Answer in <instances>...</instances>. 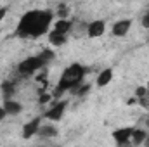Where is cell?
Wrapping results in <instances>:
<instances>
[{"mask_svg": "<svg viewBox=\"0 0 149 147\" xmlns=\"http://www.w3.org/2000/svg\"><path fill=\"white\" fill-rule=\"evenodd\" d=\"M14 94H16V85H14V81L5 80V81L2 83V95H3V99H10Z\"/></svg>", "mask_w": 149, "mask_h": 147, "instance_id": "15", "label": "cell"}, {"mask_svg": "<svg viewBox=\"0 0 149 147\" xmlns=\"http://www.w3.org/2000/svg\"><path fill=\"white\" fill-rule=\"evenodd\" d=\"M148 43H149V38H148Z\"/></svg>", "mask_w": 149, "mask_h": 147, "instance_id": "26", "label": "cell"}, {"mask_svg": "<svg viewBox=\"0 0 149 147\" xmlns=\"http://www.w3.org/2000/svg\"><path fill=\"white\" fill-rule=\"evenodd\" d=\"M146 137H148V132L146 130H137V128H134V133H132V139H130V142L134 144V146H142L144 144V140H146Z\"/></svg>", "mask_w": 149, "mask_h": 147, "instance_id": "13", "label": "cell"}, {"mask_svg": "<svg viewBox=\"0 0 149 147\" xmlns=\"http://www.w3.org/2000/svg\"><path fill=\"white\" fill-rule=\"evenodd\" d=\"M40 125H42V118H35V119L28 121V123L23 126V139L28 140V139H31L33 135H37Z\"/></svg>", "mask_w": 149, "mask_h": 147, "instance_id": "8", "label": "cell"}, {"mask_svg": "<svg viewBox=\"0 0 149 147\" xmlns=\"http://www.w3.org/2000/svg\"><path fill=\"white\" fill-rule=\"evenodd\" d=\"M148 87H137L135 88V97L137 99H142V97H148Z\"/></svg>", "mask_w": 149, "mask_h": 147, "instance_id": "19", "label": "cell"}, {"mask_svg": "<svg viewBox=\"0 0 149 147\" xmlns=\"http://www.w3.org/2000/svg\"><path fill=\"white\" fill-rule=\"evenodd\" d=\"M38 55L43 59V62H45V64H49V62L54 59V52H52V50H47V49H45V50H42Z\"/></svg>", "mask_w": 149, "mask_h": 147, "instance_id": "16", "label": "cell"}, {"mask_svg": "<svg viewBox=\"0 0 149 147\" xmlns=\"http://www.w3.org/2000/svg\"><path fill=\"white\" fill-rule=\"evenodd\" d=\"M37 135H38V137H42V139H52V137H56V135H57V130H56L52 125H45V126H42V125H40Z\"/></svg>", "mask_w": 149, "mask_h": 147, "instance_id": "12", "label": "cell"}, {"mask_svg": "<svg viewBox=\"0 0 149 147\" xmlns=\"http://www.w3.org/2000/svg\"><path fill=\"white\" fill-rule=\"evenodd\" d=\"M3 109H5V112H7L9 116H16V114H19V112L23 111V106H21V102H17V101L5 99V102H3Z\"/></svg>", "mask_w": 149, "mask_h": 147, "instance_id": "10", "label": "cell"}, {"mask_svg": "<svg viewBox=\"0 0 149 147\" xmlns=\"http://www.w3.org/2000/svg\"><path fill=\"white\" fill-rule=\"evenodd\" d=\"M113 80V69L111 68H106V69H102L101 73H99V76H97V87H106V85H109Z\"/></svg>", "mask_w": 149, "mask_h": 147, "instance_id": "11", "label": "cell"}, {"mask_svg": "<svg viewBox=\"0 0 149 147\" xmlns=\"http://www.w3.org/2000/svg\"><path fill=\"white\" fill-rule=\"evenodd\" d=\"M144 144H146V146H149V133H148V137H146V140H144Z\"/></svg>", "mask_w": 149, "mask_h": 147, "instance_id": "24", "label": "cell"}, {"mask_svg": "<svg viewBox=\"0 0 149 147\" xmlns=\"http://www.w3.org/2000/svg\"><path fill=\"white\" fill-rule=\"evenodd\" d=\"M43 66H45L43 59L40 55H33V57H28V59L21 61L19 66H17V71L23 76H30V74H35L38 69H42Z\"/></svg>", "mask_w": 149, "mask_h": 147, "instance_id": "3", "label": "cell"}, {"mask_svg": "<svg viewBox=\"0 0 149 147\" xmlns=\"http://www.w3.org/2000/svg\"><path fill=\"white\" fill-rule=\"evenodd\" d=\"M132 133H134V126L118 128V130H114V132H113V139H114V142H116V144L125 146V144H128V142H130Z\"/></svg>", "mask_w": 149, "mask_h": 147, "instance_id": "4", "label": "cell"}, {"mask_svg": "<svg viewBox=\"0 0 149 147\" xmlns=\"http://www.w3.org/2000/svg\"><path fill=\"white\" fill-rule=\"evenodd\" d=\"M5 16H7V7H0V23L3 21Z\"/></svg>", "mask_w": 149, "mask_h": 147, "instance_id": "22", "label": "cell"}, {"mask_svg": "<svg viewBox=\"0 0 149 147\" xmlns=\"http://www.w3.org/2000/svg\"><path fill=\"white\" fill-rule=\"evenodd\" d=\"M104 31H106V23H104L102 19H95V21H92V23L88 24V28H87V35H88L90 38L102 37Z\"/></svg>", "mask_w": 149, "mask_h": 147, "instance_id": "6", "label": "cell"}, {"mask_svg": "<svg viewBox=\"0 0 149 147\" xmlns=\"http://www.w3.org/2000/svg\"><path fill=\"white\" fill-rule=\"evenodd\" d=\"M68 12H70V10H68V7H66L64 3H61V5L57 7V17H59V19L68 17Z\"/></svg>", "mask_w": 149, "mask_h": 147, "instance_id": "18", "label": "cell"}, {"mask_svg": "<svg viewBox=\"0 0 149 147\" xmlns=\"http://www.w3.org/2000/svg\"><path fill=\"white\" fill-rule=\"evenodd\" d=\"M142 26H144L146 30H149V10L142 16Z\"/></svg>", "mask_w": 149, "mask_h": 147, "instance_id": "21", "label": "cell"}, {"mask_svg": "<svg viewBox=\"0 0 149 147\" xmlns=\"http://www.w3.org/2000/svg\"><path fill=\"white\" fill-rule=\"evenodd\" d=\"M132 28V19H120L113 24V35L114 37H125Z\"/></svg>", "mask_w": 149, "mask_h": 147, "instance_id": "7", "label": "cell"}, {"mask_svg": "<svg viewBox=\"0 0 149 147\" xmlns=\"http://www.w3.org/2000/svg\"><path fill=\"white\" fill-rule=\"evenodd\" d=\"M49 101H50V95L45 94V92H40V99H38V102H40V104H47Z\"/></svg>", "mask_w": 149, "mask_h": 147, "instance_id": "20", "label": "cell"}, {"mask_svg": "<svg viewBox=\"0 0 149 147\" xmlns=\"http://www.w3.org/2000/svg\"><path fill=\"white\" fill-rule=\"evenodd\" d=\"M66 106H68V102H66V101L56 102V104H54L49 111H45V118H47V119H52V121H59V119L63 118L64 111H66Z\"/></svg>", "mask_w": 149, "mask_h": 147, "instance_id": "5", "label": "cell"}, {"mask_svg": "<svg viewBox=\"0 0 149 147\" xmlns=\"http://www.w3.org/2000/svg\"><path fill=\"white\" fill-rule=\"evenodd\" d=\"M7 116V112H5V109H3V106H0V123H2V119Z\"/></svg>", "mask_w": 149, "mask_h": 147, "instance_id": "23", "label": "cell"}, {"mask_svg": "<svg viewBox=\"0 0 149 147\" xmlns=\"http://www.w3.org/2000/svg\"><path fill=\"white\" fill-rule=\"evenodd\" d=\"M146 87H148V94H149V83H148V85H146Z\"/></svg>", "mask_w": 149, "mask_h": 147, "instance_id": "25", "label": "cell"}, {"mask_svg": "<svg viewBox=\"0 0 149 147\" xmlns=\"http://www.w3.org/2000/svg\"><path fill=\"white\" fill-rule=\"evenodd\" d=\"M83 76H85V68H83L81 64L73 62L71 66H68V68L64 69L63 76H61V80H59L56 90H54V97H59V95H63V94L68 92V90L74 94V90L81 85Z\"/></svg>", "mask_w": 149, "mask_h": 147, "instance_id": "2", "label": "cell"}, {"mask_svg": "<svg viewBox=\"0 0 149 147\" xmlns=\"http://www.w3.org/2000/svg\"><path fill=\"white\" fill-rule=\"evenodd\" d=\"M52 19H54V14L50 10H40V9L28 10L19 19L16 33L17 37L23 38H40L42 35L49 33Z\"/></svg>", "mask_w": 149, "mask_h": 147, "instance_id": "1", "label": "cell"}, {"mask_svg": "<svg viewBox=\"0 0 149 147\" xmlns=\"http://www.w3.org/2000/svg\"><path fill=\"white\" fill-rule=\"evenodd\" d=\"M47 40H49V43L54 45V47H63L68 38H66L64 33H61V31H57V30H50V31L47 33Z\"/></svg>", "mask_w": 149, "mask_h": 147, "instance_id": "9", "label": "cell"}, {"mask_svg": "<svg viewBox=\"0 0 149 147\" xmlns=\"http://www.w3.org/2000/svg\"><path fill=\"white\" fill-rule=\"evenodd\" d=\"M71 26H73V23H71L68 17H64V19H57V21L54 23V30H57V31H61V33H64V35L71 30Z\"/></svg>", "mask_w": 149, "mask_h": 147, "instance_id": "14", "label": "cell"}, {"mask_svg": "<svg viewBox=\"0 0 149 147\" xmlns=\"http://www.w3.org/2000/svg\"><path fill=\"white\" fill-rule=\"evenodd\" d=\"M90 92V83H87V85H81V87H78L76 90H74V95H78V97H83V95H87Z\"/></svg>", "mask_w": 149, "mask_h": 147, "instance_id": "17", "label": "cell"}]
</instances>
